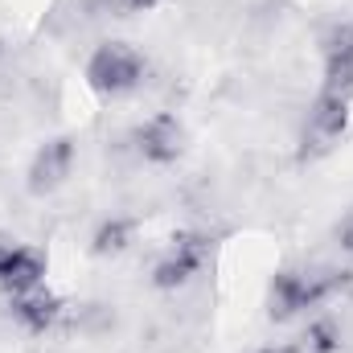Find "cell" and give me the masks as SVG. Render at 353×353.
<instances>
[{
  "mask_svg": "<svg viewBox=\"0 0 353 353\" xmlns=\"http://www.w3.org/2000/svg\"><path fill=\"white\" fill-rule=\"evenodd\" d=\"M337 247L345 251V259H350V263H353V210H350V214H345V222L337 226Z\"/></svg>",
  "mask_w": 353,
  "mask_h": 353,
  "instance_id": "cell-12",
  "label": "cell"
},
{
  "mask_svg": "<svg viewBox=\"0 0 353 353\" xmlns=\"http://www.w3.org/2000/svg\"><path fill=\"white\" fill-rule=\"evenodd\" d=\"M259 353H304L296 341H283V345H267V350H259Z\"/></svg>",
  "mask_w": 353,
  "mask_h": 353,
  "instance_id": "cell-14",
  "label": "cell"
},
{
  "mask_svg": "<svg viewBox=\"0 0 353 353\" xmlns=\"http://www.w3.org/2000/svg\"><path fill=\"white\" fill-rule=\"evenodd\" d=\"M62 312H66L62 296H58V292H50L46 283H41V288H33V292H21V296H12V300H8V316H12L25 333H33V337L50 333V329L62 321Z\"/></svg>",
  "mask_w": 353,
  "mask_h": 353,
  "instance_id": "cell-9",
  "label": "cell"
},
{
  "mask_svg": "<svg viewBox=\"0 0 353 353\" xmlns=\"http://www.w3.org/2000/svg\"><path fill=\"white\" fill-rule=\"evenodd\" d=\"M157 4H165V0H111L115 12H152Z\"/></svg>",
  "mask_w": 353,
  "mask_h": 353,
  "instance_id": "cell-13",
  "label": "cell"
},
{
  "mask_svg": "<svg viewBox=\"0 0 353 353\" xmlns=\"http://www.w3.org/2000/svg\"><path fill=\"white\" fill-rule=\"evenodd\" d=\"M321 90L353 99V21H333L321 33Z\"/></svg>",
  "mask_w": 353,
  "mask_h": 353,
  "instance_id": "cell-7",
  "label": "cell"
},
{
  "mask_svg": "<svg viewBox=\"0 0 353 353\" xmlns=\"http://www.w3.org/2000/svg\"><path fill=\"white\" fill-rule=\"evenodd\" d=\"M87 87L99 99H128L144 87L148 79V58L132 41H99L87 58Z\"/></svg>",
  "mask_w": 353,
  "mask_h": 353,
  "instance_id": "cell-2",
  "label": "cell"
},
{
  "mask_svg": "<svg viewBox=\"0 0 353 353\" xmlns=\"http://www.w3.org/2000/svg\"><path fill=\"white\" fill-rule=\"evenodd\" d=\"M132 243H136V222H128V218H107V222L94 230L90 251H94L99 259H107V255H123Z\"/></svg>",
  "mask_w": 353,
  "mask_h": 353,
  "instance_id": "cell-11",
  "label": "cell"
},
{
  "mask_svg": "<svg viewBox=\"0 0 353 353\" xmlns=\"http://www.w3.org/2000/svg\"><path fill=\"white\" fill-rule=\"evenodd\" d=\"M132 148H136V157L144 165L169 169L189 152V132H185V123L173 111H157V115H148V119H140L132 128Z\"/></svg>",
  "mask_w": 353,
  "mask_h": 353,
  "instance_id": "cell-5",
  "label": "cell"
},
{
  "mask_svg": "<svg viewBox=\"0 0 353 353\" xmlns=\"http://www.w3.org/2000/svg\"><path fill=\"white\" fill-rule=\"evenodd\" d=\"M296 345L304 353H345V329L333 316H316L304 325V333L296 337Z\"/></svg>",
  "mask_w": 353,
  "mask_h": 353,
  "instance_id": "cell-10",
  "label": "cell"
},
{
  "mask_svg": "<svg viewBox=\"0 0 353 353\" xmlns=\"http://www.w3.org/2000/svg\"><path fill=\"white\" fill-rule=\"evenodd\" d=\"M4 243H8V239H4V234H0V247H4Z\"/></svg>",
  "mask_w": 353,
  "mask_h": 353,
  "instance_id": "cell-16",
  "label": "cell"
},
{
  "mask_svg": "<svg viewBox=\"0 0 353 353\" xmlns=\"http://www.w3.org/2000/svg\"><path fill=\"white\" fill-rule=\"evenodd\" d=\"M210 251H214V239L201 234V230H181L165 243V251L157 255L152 263V288L157 292H181L189 288L201 267L210 263Z\"/></svg>",
  "mask_w": 353,
  "mask_h": 353,
  "instance_id": "cell-4",
  "label": "cell"
},
{
  "mask_svg": "<svg viewBox=\"0 0 353 353\" xmlns=\"http://www.w3.org/2000/svg\"><path fill=\"white\" fill-rule=\"evenodd\" d=\"M350 283V271L321 263H283L267 279V316L275 325H288L296 316H308L312 308L329 304Z\"/></svg>",
  "mask_w": 353,
  "mask_h": 353,
  "instance_id": "cell-1",
  "label": "cell"
},
{
  "mask_svg": "<svg viewBox=\"0 0 353 353\" xmlns=\"http://www.w3.org/2000/svg\"><path fill=\"white\" fill-rule=\"evenodd\" d=\"M74 165H79V144L74 136H50L37 144V152L29 157V169H25V189L33 197H50L58 193L70 176H74Z\"/></svg>",
  "mask_w": 353,
  "mask_h": 353,
  "instance_id": "cell-6",
  "label": "cell"
},
{
  "mask_svg": "<svg viewBox=\"0 0 353 353\" xmlns=\"http://www.w3.org/2000/svg\"><path fill=\"white\" fill-rule=\"evenodd\" d=\"M46 275H50L46 251H37V247H29V243H4V247H0V296H4V300L41 288Z\"/></svg>",
  "mask_w": 353,
  "mask_h": 353,
  "instance_id": "cell-8",
  "label": "cell"
},
{
  "mask_svg": "<svg viewBox=\"0 0 353 353\" xmlns=\"http://www.w3.org/2000/svg\"><path fill=\"white\" fill-rule=\"evenodd\" d=\"M350 107L353 99H345V94H333V90L312 94V103L304 111V123H300V161H321L345 140Z\"/></svg>",
  "mask_w": 353,
  "mask_h": 353,
  "instance_id": "cell-3",
  "label": "cell"
},
{
  "mask_svg": "<svg viewBox=\"0 0 353 353\" xmlns=\"http://www.w3.org/2000/svg\"><path fill=\"white\" fill-rule=\"evenodd\" d=\"M4 58H8V46H4V37H0V62H4Z\"/></svg>",
  "mask_w": 353,
  "mask_h": 353,
  "instance_id": "cell-15",
  "label": "cell"
}]
</instances>
